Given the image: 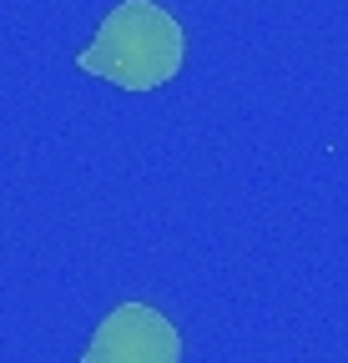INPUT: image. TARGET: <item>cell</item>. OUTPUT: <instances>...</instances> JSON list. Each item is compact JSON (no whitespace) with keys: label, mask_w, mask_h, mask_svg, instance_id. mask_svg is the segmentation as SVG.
<instances>
[{"label":"cell","mask_w":348,"mask_h":363,"mask_svg":"<svg viewBox=\"0 0 348 363\" xmlns=\"http://www.w3.org/2000/svg\"><path fill=\"white\" fill-rule=\"evenodd\" d=\"M182 21L157 0H121L96 26V40L76 51V71L121 91H157L182 71Z\"/></svg>","instance_id":"6da1fadb"},{"label":"cell","mask_w":348,"mask_h":363,"mask_svg":"<svg viewBox=\"0 0 348 363\" xmlns=\"http://www.w3.org/2000/svg\"><path fill=\"white\" fill-rule=\"evenodd\" d=\"M81 363H182V333L152 303H116L96 323Z\"/></svg>","instance_id":"7a4b0ae2"}]
</instances>
